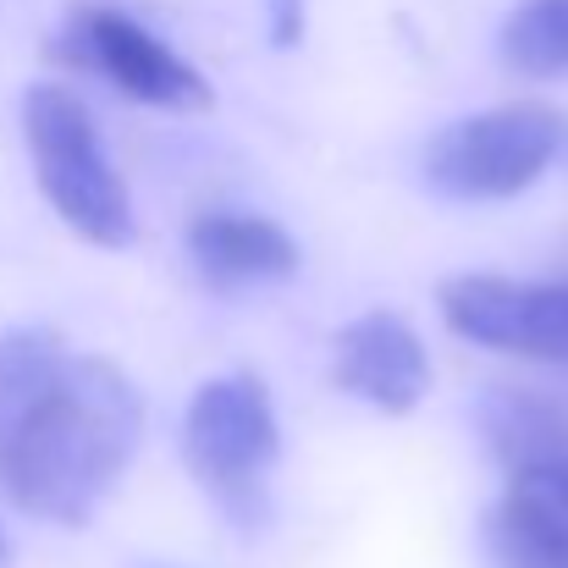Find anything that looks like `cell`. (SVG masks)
<instances>
[{
  "mask_svg": "<svg viewBox=\"0 0 568 568\" xmlns=\"http://www.w3.org/2000/svg\"><path fill=\"white\" fill-rule=\"evenodd\" d=\"M276 453H282L276 403L254 371L215 376L193 392L183 414V458L232 525L254 530L265 519Z\"/></svg>",
  "mask_w": 568,
  "mask_h": 568,
  "instance_id": "obj_3",
  "label": "cell"
},
{
  "mask_svg": "<svg viewBox=\"0 0 568 568\" xmlns=\"http://www.w3.org/2000/svg\"><path fill=\"white\" fill-rule=\"evenodd\" d=\"M61 359H67V348L50 326H22V332L0 337V430L33 403V392L55 376Z\"/></svg>",
  "mask_w": 568,
  "mask_h": 568,
  "instance_id": "obj_12",
  "label": "cell"
},
{
  "mask_svg": "<svg viewBox=\"0 0 568 568\" xmlns=\"http://www.w3.org/2000/svg\"><path fill=\"white\" fill-rule=\"evenodd\" d=\"M442 321L453 337L491 354L568 359V276L558 282L453 276L442 287Z\"/></svg>",
  "mask_w": 568,
  "mask_h": 568,
  "instance_id": "obj_5",
  "label": "cell"
},
{
  "mask_svg": "<svg viewBox=\"0 0 568 568\" xmlns=\"http://www.w3.org/2000/svg\"><path fill=\"white\" fill-rule=\"evenodd\" d=\"M144 442V397L111 359L67 354L0 430V486L44 525H89Z\"/></svg>",
  "mask_w": 568,
  "mask_h": 568,
  "instance_id": "obj_1",
  "label": "cell"
},
{
  "mask_svg": "<svg viewBox=\"0 0 568 568\" xmlns=\"http://www.w3.org/2000/svg\"><path fill=\"white\" fill-rule=\"evenodd\" d=\"M564 139L568 128L552 105H497L430 133L419 172L447 199H514L558 161Z\"/></svg>",
  "mask_w": 568,
  "mask_h": 568,
  "instance_id": "obj_4",
  "label": "cell"
},
{
  "mask_svg": "<svg viewBox=\"0 0 568 568\" xmlns=\"http://www.w3.org/2000/svg\"><path fill=\"white\" fill-rule=\"evenodd\" d=\"M11 564V541H6V530H0V568Z\"/></svg>",
  "mask_w": 568,
  "mask_h": 568,
  "instance_id": "obj_14",
  "label": "cell"
},
{
  "mask_svg": "<svg viewBox=\"0 0 568 568\" xmlns=\"http://www.w3.org/2000/svg\"><path fill=\"white\" fill-rule=\"evenodd\" d=\"M193 265L215 287H243V282H282L298 271V243L282 221L248 215V210H210L189 226Z\"/></svg>",
  "mask_w": 568,
  "mask_h": 568,
  "instance_id": "obj_9",
  "label": "cell"
},
{
  "mask_svg": "<svg viewBox=\"0 0 568 568\" xmlns=\"http://www.w3.org/2000/svg\"><path fill=\"white\" fill-rule=\"evenodd\" d=\"M491 458L508 475V491H536L568 508V408L541 392L491 386L475 408Z\"/></svg>",
  "mask_w": 568,
  "mask_h": 568,
  "instance_id": "obj_7",
  "label": "cell"
},
{
  "mask_svg": "<svg viewBox=\"0 0 568 568\" xmlns=\"http://www.w3.org/2000/svg\"><path fill=\"white\" fill-rule=\"evenodd\" d=\"M497 44L519 78H568V0H519Z\"/></svg>",
  "mask_w": 568,
  "mask_h": 568,
  "instance_id": "obj_11",
  "label": "cell"
},
{
  "mask_svg": "<svg viewBox=\"0 0 568 568\" xmlns=\"http://www.w3.org/2000/svg\"><path fill=\"white\" fill-rule=\"evenodd\" d=\"M332 386L376 403L386 414H408L419 408V397L430 392V359L425 343L414 337V326L403 315H359L348 332H337L332 348Z\"/></svg>",
  "mask_w": 568,
  "mask_h": 568,
  "instance_id": "obj_8",
  "label": "cell"
},
{
  "mask_svg": "<svg viewBox=\"0 0 568 568\" xmlns=\"http://www.w3.org/2000/svg\"><path fill=\"white\" fill-rule=\"evenodd\" d=\"M491 568H568V508L536 491H508L486 519Z\"/></svg>",
  "mask_w": 568,
  "mask_h": 568,
  "instance_id": "obj_10",
  "label": "cell"
},
{
  "mask_svg": "<svg viewBox=\"0 0 568 568\" xmlns=\"http://www.w3.org/2000/svg\"><path fill=\"white\" fill-rule=\"evenodd\" d=\"M72 55L155 111H210V100H215L210 83L166 39H155L144 22H133L116 6H83L72 17Z\"/></svg>",
  "mask_w": 568,
  "mask_h": 568,
  "instance_id": "obj_6",
  "label": "cell"
},
{
  "mask_svg": "<svg viewBox=\"0 0 568 568\" xmlns=\"http://www.w3.org/2000/svg\"><path fill=\"white\" fill-rule=\"evenodd\" d=\"M22 139H28L39 193L83 243L122 248L133 237V199L122 189L116 166L105 161L89 105L72 89L33 83L22 94Z\"/></svg>",
  "mask_w": 568,
  "mask_h": 568,
  "instance_id": "obj_2",
  "label": "cell"
},
{
  "mask_svg": "<svg viewBox=\"0 0 568 568\" xmlns=\"http://www.w3.org/2000/svg\"><path fill=\"white\" fill-rule=\"evenodd\" d=\"M298 33H304V0H271V39L298 44Z\"/></svg>",
  "mask_w": 568,
  "mask_h": 568,
  "instance_id": "obj_13",
  "label": "cell"
}]
</instances>
